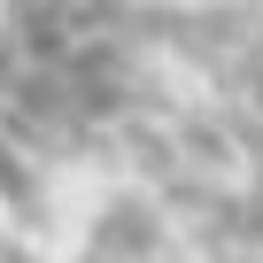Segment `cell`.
Masks as SVG:
<instances>
[{
    "label": "cell",
    "instance_id": "cell-1",
    "mask_svg": "<svg viewBox=\"0 0 263 263\" xmlns=\"http://www.w3.org/2000/svg\"><path fill=\"white\" fill-rule=\"evenodd\" d=\"M132 93L124 0H0V201L62 171Z\"/></svg>",
    "mask_w": 263,
    "mask_h": 263
}]
</instances>
